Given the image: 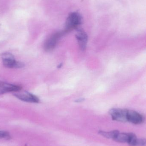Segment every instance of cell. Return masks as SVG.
Returning <instances> with one entry per match:
<instances>
[{"label": "cell", "instance_id": "6da1fadb", "mask_svg": "<svg viewBox=\"0 0 146 146\" xmlns=\"http://www.w3.org/2000/svg\"><path fill=\"white\" fill-rule=\"evenodd\" d=\"M82 23V17L79 13L73 12L68 17L64 31L66 33L73 30H76Z\"/></svg>", "mask_w": 146, "mask_h": 146}, {"label": "cell", "instance_id": "7a4b0ae2", "mask_svg": "<svg viewBox=\"0 0 146 146\" xmlns=\"http://www.w3.org/2000/svg\"><path fill=\"white\" fill-rule=\"evenodd\" d=\"M4 66L7 68H20L25 66L23 62L16 61L14 56L9 53H5L1 55Z\"/></svg>", "mask_w": 146, "mask_h": 146}, {"label": "cell", "instance_id": "3957f363", "mask_svg": "<svg viewBox=\"0 0 146 146\" xmlns=\"http://www.w3.org/2000/svg\"><path fill=\"white\" fill-rule=\"evenodd\" d=\"M66 34L64 31L57 32L51 35L45 41L44 44V49L45 51H51L55 48L60 38Z\"/></svg>", "mask_w": 146, "mask_h": 146}, {"label": "cell", "instance_id": "277c9868", "mask_svg": "<svg viewBox=\"0 0 146 146\" xmlns=\"http://www.w3.org/2000/svg\"><path fill=\"white\" fill-rule=\"evenodd\" d=\"M128 110L119 108L111 109L109 111L112 120L121 122H128Z\"/></svg>", "mask_w": 146, "mask_h": 146}, {"label": "cell", "instance_id": "5b68a950", "mask_svg": "<svg viewBox=\"0 0 146 146\" xmlns=\"http://www.w3.org/2000/svg\"><path fill=\"white\" fill-rule=\"evenodd\" d=\"M113 135L111 139L119 143L129 144L131 141L136 136L133 133H120L117 130H113Z\"/></svg>", "mask_w": 146, "mask_h": 146}, {"label": "cell", "instance_id": "8992f818", "mask_svg": "<svg viewBox=\"0 0 146 146\" xmlns=\"http://www.w3.org/2000/svg\"><path fill=\"white\" fill-rule=\"evenodd\" d=\"M13 95L19 99L28 103H38L39 101L37 96L25 91L20 90L14 92Z\"/></svg>", "mask_w": 146, "mask_h": 146}, {"label": "cell", "instance_id": "52a82bcc", "mask_svg": "<svg viewBox=\"0 0 146 146\" xmlns=\"http://www.w3.org/2000/svg\"><path fill=\"white\" fill-rule=\"evenodd\" d=\"M76 30L77 33L76 35V37L78 42L79 47L81 50H85L87 44V34L81 28H78Z\"/></svg>", "mask_w": 146, "mask_h": 146}, {"label": "cell", "instance_id": "ba28073f", "mask_svg": "<svg viewBox=\"0 0 146 146\" xmlns=\"http://www.w3.org/2000/svg\"><path fill=\"white\" fill-rule=\"evenodd\" d=\"M145 121V117L141 114L132 110H128V122L134 124H140Z\"/></svg>", "mask_w": 146, "mask_h": 146}, {"label": "cell", "instance_id": "9c48e42d", "mask_svg": "<svg viewBox=\"0 0 146 146\" xmlns=\"http://www.w3.org/2000/svg\"><path fill=\"white\" fill-rule=\"evenodd\" d=\"M22 88L18 85H13L6 82H0V94H4L6 93L15 92L21 90Z\"/></svg>", "mask_w": 146, "mask_h": 146}, {"label": "cell", "instance_id": "30bf717a", "mask_svg": "<svg viewBox=\"0 0 146 146\" xmlns=\"http://www.w3.org/2000/svg\"><path fill=\"white\" fill-rule=\"evenodd\" d=\"M129 146H146V139H138L136 137Z\"/></svg>", "mask_w": 146, "mask_h": 146}, {"label": "cell", "instance_id": "8fae6325", "mask_svg": "<svg viewBox=\"0 0 146 146\" xmlns=\"http://www.w3.org/2000/svg\"><path fill=\"white\" fill-rule=\"evenodd\" d=\"M11 138V135L8 132L4 131H0V139H10Z\"/></svg>", "mask_w": 146, "mask_h": 146}, {"label": "cell", "instance_id": "7c38bea8", "mask_svg": "<svg viewBox=\"0 0 146 146\" xmlns=\"http://www.w3.org/2000/svg\"><path fill=\"white\" fill-rule=\"evenodd\" d=\"M84 99L83 98H81L80 99L77 100H76V102H81V101H84Z\"/></svg>", "mask_w": 146, "mask_h": 146}]
</instances>
